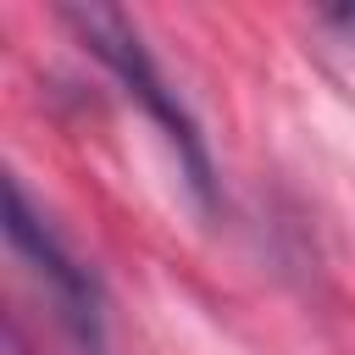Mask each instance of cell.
I'll list each match as a JSON object with an SVG mask.
<instances>
[{"label": "cell", "instance_id": "2", "mask_svg": "<svg viewBox=\"0 0 355 355\" xmlns=\"http://www.w3.org/2000/svg\"><path fill=\"white\" fill-rule=\"evenodd\" d=\"M6 239H11V250L44 277V288L55 294L67 327H72L89 349H100V344H105V294H100V277H94V272L67 250V239L33 211V200L22 194L17 178H6Z\"/></svg>", "mask_w": 355, "mask_h": 355}, {"label": "cell", "instance_id": "1", "mask_svg": "<svg viewBox=\"0 0 355 355\" xmlns=\"http://www.w3.org/2000/svg\"><path fill=\"white\" fill-rule=\"evenodd\" d=\"M61 22L78 33V44H83L94 61L111 67V78L128 89V100L144 105V116H150V122L166 133V144L178 150V161H183V172H189V189L211 205V200H216V183H211V155H205L200 122L189 116V105L178 100V89H172V83L161 78V67L150 61V50H144L139 28L128 22V11L89 0V6H61Z\"/></svg>", "mask_w": 355, "mask_h": 355}, {"label": "cell", "instance_id": "3", "mask_svg": "<svg viewBox=\"0 0 355 355\" xmlns=\"http://www.w3.org/2000/svg\"><path fill=\"white\" fill-rule=\"evenodd\" d=\"M322 22H327V28H338V33L355 44V6H327V11H322Z\"/></svg>", "mask_w": 355, "mask_h": 355}]
</instances>
